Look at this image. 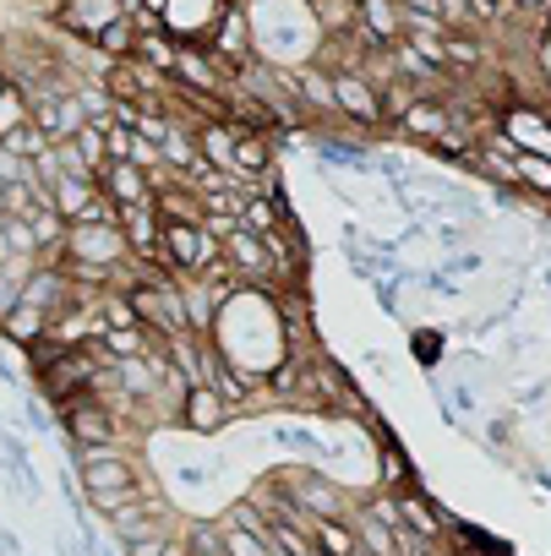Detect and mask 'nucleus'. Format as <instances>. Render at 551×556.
<instances>
[{
  "mask_svg": "<svg viewBox=\"0 0 551 556\" xmlns=\"http://www.w3.org/2000/svg\"><path fill=\"white\" fill-rule=\"evenodd\" d=\"M180 540H186L191 556H224V529L218 523H191Z\"/></svg>",
  "mask_w": 551,
  "mask_h": 556,
  "instance_id": "412c9836",
  "label": "nucleus"
},
{
  "mask_svg": "<svg viewBox=\"0 0 551 556\" xmlns=\"http://www.w3.org/2000/svg\"><path fill=\"white\" fill-rule=\"evenodd\" d=\"M93 186H99L115 207H126V202H148V197H153V180H148L137 164H126V159H110V164L93 175Z\"/></svg>",
  "mask_w": 551,
  "mask_h": 556,
  "instance_id": "9b49d317",
  "label": "nucleus"
},
{
  "mask_svg": "<svg viewBox=\"0 0 551 556\" xmlns=\"http://www.w3.org/2000/svg\"><path fill=\"white\" fill-rule=\"evenodd\" d=\"M328 88H334V115H345L350 126H383V88H372L355 72L328 77Z\"/></svg>",
  "mask_w": 551,
  "mask_h": 556,
  "instance_id": "6e6552de",
  "label": "nucleus"
},
{
  "mask_svg": "<svg viewBox=\"0 0 551 556\" xmlns=\"http://www.w3.org/2000/svg\"><path fill=\"white\" fill-rule=\"evenodd\" d=\"M170 77H175L186 93H202V99H224V93H229V77H224V72L213 66V55H202V50H175Z\"/></svg>",
  "mask_w": 551,
  "mask_h": 556,
  "instance_id": "1a4fd4ad",
  "label": "nucleus"
},
{
  "mask_svg": "<svg viewBox=\"0 0 551 556\" xmlns=\"http://www.w3.org/2000/svg\"><path fill=\"white\" fill-rule=\"evenodd\" d=\"M437 240H442V245L453 251V245H464L469 235H464V224H437Z\"/></svg>",
  "mask_w": 551,
  "mask_h": 556,
  "instance_id": "b1692460",
  "label": "nucleus"
},
{
  "mask_svg": "<svg viewBox=\"0 0 551 556\" xmlns=\"http://www.w3.org/2000/svg\"><path fill=\"white\" fill-rule=\"evenodd\" d=\"M312 529L323 540V556H355V529H345L339 518H317Z\"/></svg>",
  "mask_w": 551,
  "mask_h": 556,
  "instance_id": "aec40b11",
  "label": "nucleus"
},
{
  "mask_svg": "<svg viewBox=\"0 0 551 556\" xmlns=\"http://www.w3.org/2000/svg\"><path fill=\"white\" fill-rule=\"evenodd\" d=\"M126 256L132 251H126V240H121L115 224H66V262L72 267H93V273L110 278V267H121Z\"/></svg>",
  "mask_w": 551,
  "mask_h": 556,
  "instance_id": "39448f33",
  "label": "nucleus"
},
{
  "mask_svg": "<svg viewBox=\"0 0 551 556\" xmlns=\"http://www.w3.org/2000/svg\"><path fill=\"white\" fill-rule=\"evenodd\" d=\"M355 556H372V551H361V545H355Z\"/></svg>",
  "mask_w": 551,
  "mask_h": 556,
  "instance_id": "bb28decb",
  "label": "nucleus"
},
{
  "mask_svg": "<svg viewBox=\"0 0 551 556\" xmlns=\"http://www.w3.org/2000/svg\"><path fill=\"white\" fill-rule=\"evenodd\" d=\"M126 17V7L121 0H61V12L50 17L61 34H72L77 45H99V34L110 28V23H121Z\"/></svg>",
  "mask_w": 551,
  "mask_h": 556,
  "instance_id": "0eeeda50",
  "label": "nucleus"
},
{
  "mask_svg": "<svg viewBox=\"0 0 551 556\" xmlns=\"http://www.w3.org/2000/svg\"><path fill=\"white\" fill-rule=\"evenodd\" d=\"M159 556H191V551H186V540H180V534H170V540H164V551H159Z\"/></svg>",
  "mask_w": 551,
  "mask_h": 556,
  "instance_id": "a878e982",
  "label": "nucleus"
},
{
  "mask_svg": "<svg viewBox=\"0 0 551 556\" xmlns=\"http://www.w3.org/2000/svg\"><path fill=\"white\" fill-rule=\"evenodd\" d=\"M513 7H518L524 17H540V12H551V0H513Z\"/></svg>",
  "mask_w": 551,
  "mask_h": 556,
  "instance_id": "393cba45",
  "label": "nucleus"
},
{
  "mask_svg": "<svg viewBox=\"0 0 551 556\" xmlns=\"http://www.w3.org/2000/svg\"><path fill=\"white\" fill-rule=\"evenodd\" d=\"M164 540H170V529L142 523V529H137V534H126L121 545H126V556H159V551H164Z\"/></svg>",
  "mask_w": 551,
  "mask_h": 556,
  "instance_id": "4be33fe9",
  "label": "nucleus"
},
{
  "mask_svg": "<svg viewBox=\"0 0 551 556\" xmlns=\"http://www.w3.org/2000/svg\"><path fill=\"white\" fill-rule=\"evenodd\" d=\"M115 229H121L126 251H132L142 267L170 273V267H164V245H159V213H153L148 202H126V207H115Z\"/></svg>",
  "mask_w": 551,
  "mask_h": 556,
  "instance_id": "423d86ee",
  "label": "nucleus"
},
{
  "mask_svg": "<svg viewBox=\"0 0 551 556\" xmlns=\"http://www.w3.org/2000/svg\"><path fill=\"white\" fill-rule=\"evenodd\" d=\"M93 344H99V355H110V361H137V355H148V333H142V328H104Z\"/></svg>",
  "mask_w": 551,
  "mask_h": 556,
  "instance_id": "dca6fc26",
  "label": "nucleus"
},
{
  "mask_svg": "<svg viewBox=\"0 0 551 556\" xmlns=\"http://www.w3.org/2000/svg\"><path fill=\"white\" fill-rule=\"evenodd\" d=\"M175 34L170 28H137V39H132V55L126 61H137V66H153V72H164L170 77V66H175Z\"/></svg>",
  "mask_w": 551,
  "mask_h": 556,
  "instance_id": "ddd939ff",
  "label": "nucleus"
},
{
  "mask_svg": "<svg viewBox=\"0 0 551 556\" xmlns=\"http://www.w3.org/2000/svg\"><path fill=\"white\" fill-rule=\"evenodd\" d=\"M355 545L372 551V556H399V534H393L377 513H361V523H355Z\"/></svg>",
  "mask_w": 551,
  "mask_h": 556,
  "instance_id": "a211bd4d",
  "label": "nucleus"
},
{
  "mask_svg": "<svg viewBox=\"0 0 551 556\" xmlns=\"http://www.w3.org/2000/svg\"><path fill=\"white\" fill-rule=\"evenodd\" d=\"M399 507V523L404 529H415V540H426V545H437V534H442V523H437V513L421 502V496H399L393 502Z\"/></svg>",
  "mask_w": 551,
  "mask_h": 556,
  "instance_id": "f3484780",
  "label": "nucleus"
},
{
  "mask_svg": "<svg viewBox=\"0 0 551 556\" xmlns=\"http://www.w3.org/2000/svg\"><path fill=\"white\" fill-rule=\"evenodd\" d=\"M180 426H191V431L213 437V431H224V426H229V404H224L208 382H191V388L180 393Z\"/></svg>",
  "mask_w": 551,
  "mask_h": 556,
  "instance_id": "9d476101",
  "label": "nucleus"
},
{
  "mask_svg": "<svg viewBox=\"0 0 551 556\" xmlns=\"http://www.w3.org/2000/svg\"><path fill=\"white\" fill-rule=\"evenodd\" d=\"M45 148H50V142L39 137V126H34V121H23V126H7V131H0V153H12V159H23V164H34Z\"/></svg>",
  "mask_w": 551,
  "mask_h": 556,
  "instance_id": "6ab92c4d",
  "label": "nucleus"
},
{
  "mask_svg": "<svg viewBox=\"0 0 551 556\" xmlns=\"http://www.w3.org/2000/svg\"><path fill=\"white\" fill-rule=\"evenodd\" d=\"M273 169V131H235V175L262 180Z\"/></svg>",
  "mask_w": 551,
  "mask_h": 556,
  "instance_id": "4468645a",
  "label": "nucleus"
},
{
  "mask_svg": "<svg viewBox=\"0 0 551 556\" xmlns=\"http://www.w3.org/2000/svg\"><path fill=\"white\" fill-rule=\"evenodd\" d=\"M159 245H164V267L175 278L208 273L218 262V235L208 224H159Z\"/></svg>",
  "mask_w": 551,
  "mask_h": 556,
  "instance_id": "7ed1b4c3",
  "label": "nucleus"
},
{
  "mask_svg": "<svg viewBox=\"0 0 551 556\" xmlns=\"http://www.w3.org/2000/svg\"><path fill=\"white\" fill-rule=\"evenodd\" d=\"M475 267H480V251H464V256H453L442 273H448V278H459V273H475Z\"/></svg>",
  "mask_w": 551,
  "mask_h": 556,
  "instance_id": "5701e85b",
  "label": "nucleus"
},
{
  "mask_svg": "<svg viewBox=\"0 0 551 556\" xmlns=\"http://www.w3.org/2000/svg\"><path fill=\"white\" fill-rule=\"evenodd\" d=\"M497 131H502L513 148L551 159V121H546V115H535V110H524V104H508V115H502Z\"/></svg>",
  "mask_w": 551,
  "mask_h": 556,
  "instance_id": "f8f14e48",
  "label": "nucleus"
},
{
  "mask_svg": "<svg viewBox=\"0 0 551 556\" xmlns=\"http://www.w3.org/2000/svg\"><path fill=\"white\" fill-rule=\"evenodd\" d=\"M104 361H110V355H99V344H72V350H61V355H50V361L34 366L39 393H45L50 404H66V399H77V393H93Z\"/></svg>",
  "mask_w": 551,
  "mask_h": 556,
  "instance_id": "f03ea898",
  "label": "nucleus"
},
{
  "mask_svg": "<svg viewBox=\"0 0 551 556\" xmlns=\"http://www.w3.org/2000/svg\"><path fill=\"white\" fill-rule=\"evenodd\" d=\"M77 480H83V496L110 513L115 502L137 496L142 480H137V464L121 453V447H77Z\"/></svg>",
  "mask_w": 551,
  "mask_h": 556,
  "instance_id": "f257e3e1",
  "label": "nucleus"
},
{
  "mask_svg": "<svg viewBox=\"0 0 551 556\" xmlns=\"http://www.w3.org/2000/svg\"><path fill=\"white\" fill-rule=\"evenodd\" d=\"M61 431L72 447H115L121 437V415L99 399V393H77L61 404Z\"/></svg>",
  "mask_w": 551,
  "mask_h": 556,
  "instance_id": "20e7f679",
  "label": "nucleus"
},
{
  "mask_svg": "<svg viewBox=\"0 0 551 556\" xmlns=\"http://www.w3.org/2000/svg\"><path fill=\"white\" fill-rule=\"evenodd\" d=\"M480 39L475 34H442V77H469L480 72Z\"/></svg>",
  "mask_w": 551,
  "mask_h": 556,
  "instance_id": "2eb2a0df",
  "label": "nucleus"
},
{
  "mask_svg": "<svg viewBox=\"0 0 551 556\" xmlns=\"http://www.w3.org/2000/svg\"><path fill=\"white\" fill-rule=\"evenodd\" d=\"M306 556H323V551H317V545H312V551H306Z\"/></svg>",
  "mask_w": 551,
  "mask_h": 556,
  "instance_id": "cd10ccee",
  "label": "nucleus"
}]
</instances>
